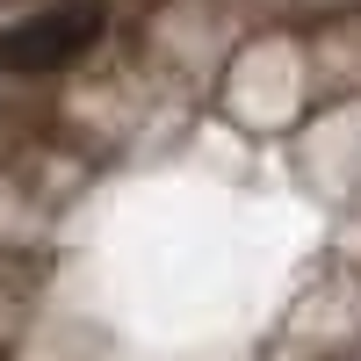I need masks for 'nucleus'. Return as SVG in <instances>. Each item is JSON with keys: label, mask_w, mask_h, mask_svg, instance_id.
Wrapping results in <instances>:
<instances>
[{"label": "nucleus", "mask_w": 361, "mask_h": 361, "mask_svg": "<svg viewBox=\"0 0 361 361\" xmlns=\"http://www.w3.org/2000/svg\"><path fill=\"white\" fill-rule=\"evenodd\" d=\"M109 29V8L102 0H58L44 15H22L0 29V73L15 80H44V73H66L73 58H87Z\"/></svg>", "instance_id": "obj_1"}]
</instances>
